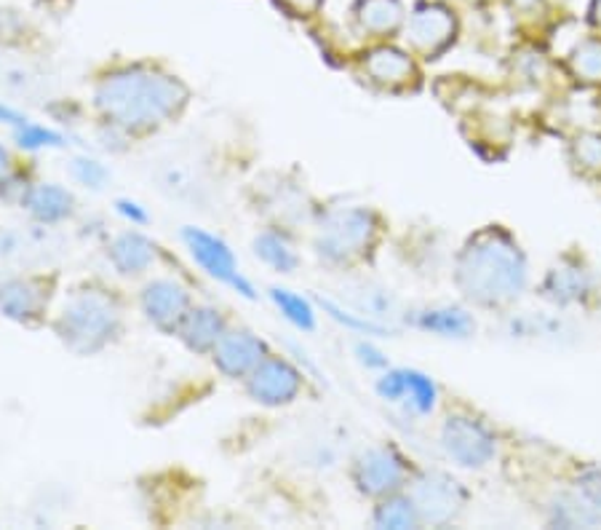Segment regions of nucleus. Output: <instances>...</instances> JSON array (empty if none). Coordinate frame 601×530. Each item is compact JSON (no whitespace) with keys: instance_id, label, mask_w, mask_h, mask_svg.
<instances>
[{"instance_id":"1","label":"nucleus","mask_w":601,"mask_h":530,"mask_svg":"<svg viewBox=\"0 0 601 530\" xmlns=\"http://www.w3.org/2000/svg\"><path fill=\"white\" fill-rule=\"evenodd\" d=\"M95 100L110 124L128 132H148L183 110L188 89L172 75L132 67L102 78Z\"/></svg>"},{"instance_id":"2","label":"nucleus","mask_w":601,"mask_h":530,"mask_svg":"<svg viewBox=\"0 0 601 530\" xmlns=\"http://www.w3.org/2000/svg\"><path fill=\"white\" fill-rule=\"evenodd\" d=\"M454 276L460 293L478 306H508L524 293L527 263L511 233L489 225L465 244Z\"/></svg>"},{"instance_id":"3","label":"nucleus","mask_w":601,"mask_h":530,"mask_svg":"<svg viewBox=\"0 0 601 530\" xmlns=\"http://www.w3.org/2000/svg\"><path fill=\"white\" fill-rule=\"evenodd\" d=\"M121 313L115 300L102 289H80L70 298L57 319V335L75 354H95L118 332Z\"/></svg>"},{"instance_id":"4","label":"nucleus","mask_w":601,"mask_h":530,"mask_svg":"<svg viewBox=\"0 0 601 530\" xmlns=\"http://www.w3.org/2000/svg\"><path fill=\"white\" fill-rule=\"evenodd\" d=\"M375 233V214L366 209H335L326 214L318 229V252L337 263L353 260L372 247Z\"/></svg>"},{"instance_id":"5","label":"nucleus","mask_w":601,"mask_h":530,"mask_svg":"<svg viewBox=\"0 0 601 530\" xmlns=\"http://www.w3.org/2000/svg\"><path fill=\"white\" fill-rule=\"evenodd\" d=\"M412 504L417 509L420 522H430V526H447L460 515L465 504V491L458 480L439 474H423L414 482Z\"/></svg>"},{"instance_id":"6","label":"nucleus","mask_w":601,"mask_h":530,"mask_svg":"<svg viewBox=\"0 0 601 530\" xmlns=\"http://www.w3.org/2000/svg\"><path fill=\"white\" fill-rule=\"evenodd\" d=\"M183 238L188 242L190 255L196 258V263L201 266L209 276L230 284V287L238 289L243 298H249V300L254 298V287L241 276V273H238L236 258H233V252L227 249V244L222 242V238L212 236V233H206L201 229H185Z\"/></svg>"},{"instance_id":"7","label":"nucleus","mask_w":601,"mask_h":530,"mask_svg":"<svg viewBox=\"0 0 601 530\" xmlns=\"http://www.w3.org/2000/svg\"><path fill=\"white\" fill-rule=\"evenodd\" d=\"M454 33H458V20H454V14L447 5L420 3L410 16L406 40H410L412 51L434 60L452 44Z\"/></svg>"},{"instance_id":"8","label":"nucleus","mask_w":601,"mask_h":530,"mask_svg":"<svg viewBox=\"0 0 601 530\" xmlns=\"http://www.w3.org/2000/svg\"><path fill=\"white\" fill-rule=\"evenodd\" d=\"M355 485L361 493L375 498L393 496L406 480V464L393 447H372L355 461Z\"/></svg>"},{"instance_id":"9","label":"nucleus","mask_w":601,"mask_h":530,"mask_svg":"<svg viewBox=\"0 0 601 530\" xmlns=\"http://www.w3.org/2000/svg\"><path fill=\"white\" fill-rule=\"evenodd\" d=\"M443 447L460 466H484L494 456V436L468 416H452L443 423Z\"/></svg>"},{"instance_id":"10","label":"nucleus","mask_w":601,"mask_h":530,"mask_svg":"<svg viewBox=\"0 0 601 530\" xmlns=\"http://www.w3.org/2000/svg\"><path fill=\"white\" fill-rule=\"evenodd\" d=\"M300 392V372L284 359L265 357L249 372V394L262 405H286Z\"/></svg>"},{"instance_id":"11","label":"nucleus","mask_w":601,"mask_h":530,"mask_svg":"<svg viewBox=\"0 0 601 530\" xmlns=\"http://www.w3.org/2000/svg\"><path fill=\"white\" fill-rule=\"evenodd\" d=\"M142 308L155 328L163 332H177L190 311L188 289L172 282V279H155L145 287Z\"/></svg>"},{"instance_id":"12","label":"nucleus","mask_w":601,"mask_h":530,"mask_svg":"<svg viewBox=\"0 0 601 530\" xmlns=\"http://www.w3.org/2000/svg\"><path fill=\"white\" fill-rule=\"evenodd\" d=\"M265 357V343L247 330L225 332L217 346H214V362L230 378L249 375Z\"/></svg>"},{"instance_id":"13","label":"nucleus","mask_w":601,"mask_h":530,"mask_svg":"<svg viewBox=\"0 0 601 530\" xmlns=\"http://www.w3.org/2000/svg\"><path fill=\"white\" fill-rule=\"evenodd\" d=\"M377 392L388 402H406L414 412H430L436 405V386L417 370H390L377 383Z\"/></svg>"},{"instance_id":"14","label":"nucleus","mask_w":601,"mask_h":530,"mask_svg":"<svg viewBox=\"0 0 601 530\" xmlns=\"http://www.w3.org/2000/svg\"><path fill=\"white\" fill-rule=\"evenodd\" d=\"M366 75L375 84L385 86V89H406V86L417 81V67L410 60V54L393 49V46H383L366 54Z\"/></svg>"},{"instance_id":"15","label":"nucleus","mask_w":601,"mask_h":530,"mask_svg":"<svg viewBox=\"0 0 601 530\" xmlns=\"http://www.w3.org/2000/svg\"><path fill=\"white\" fill-rule=\"evenodd\" d=\"M49 295L43 293V284L35 279H16L0 287V311L16 322H33L43 311V303Z\"/></svg>"},{"instance_id":"16","label":"nucleus","mask_w":601,"mask_h":530,"mask_svg":"<svg viewBox=\"0 0 601 530\" xmlns=\"http://www.w3.org/2000/svg\"><path fill=\"white\" fill-rule=\"evenodd\" d=\"M177 332L192 352H212L225 335V324L214 308H190Z\"/></svg>"},{"instance_id":"17","label":"nucleus","mask_w":601,"mask_h":530,"mask_svg":"<svg viewBox=\"0 0 601 530\" xmlns=\"http://www.w3.org/2000/svg\"><path fill=\"white\" fill-rule=\"evenodd\" d=\"M355 22L364 33L385 38L404 25V5H401V0H359Z\"/></svg>"},{"instance_id":"18","label":"nucleus","mask_w":601,"mask_h":530,"mask_svg":"<svg viewBox=\"0 0 601 530\" xmlns=\"http://www.w3.org/2000/svg\"><path fill=\"white\" fill-rule=\"evenodd\" d=\"M110 260L118 268L121 273L132 276V273H142L145 268L155 260V247L150 238H145L142 233H121L118 238L110 247Z\"/></svg>"},{"instance_id":"19","label":"nucleus","mask_w":601,"mask_h":530,"mask_svg":"<svg viewBox=\"0 0 601 530\" xmlns=\"http://www.w3.org/2000/svg\"><path fill=\"white\" fill-rule=\"evenodd\" d=\"M25 207L30 209L33 218L40 220V223H57V220H64L73 212V196L62 185L54 183L35 185L30 194H27Z\"/></svg>"},{"instance_id":"20","label":"nucleus","mask_w":601,"mask_h":530,"mask_svg":"<svg viewBox=\"0 0 601 530\" xmlns=\"http://www.w3.org/2000/svg\"><path fill=\"white\" fill-rule=\"evenodd\" d=\"M567 67L580 84L601 86V35L577 40L567 57Z\"/></svg>"},{"instance_id":"21","label":"nucleus","mask_w":601,"mask_h":530,"mask_svg":"<svg viewBox=\"0 0 601 530\" xmlns=\"http://www.w3.org/2000/svg\"><path fill=\"white\" fill-rule=\"evenodd\" d=\"M588 289V273L580 266H567L562 263L553 268L546 279V293L548 298L559 303H572L580 300Z\"/></svg>"},{"instance_id":"22","label":"nucleus","mask_w":601,"mask_h":530,"mask_svg":"<svg viewBox=\"0 0 601 530\" xmlns=\"http://www.w3.org/2000/svg\"><path fill=\"white\" fill-rule=\"evenodd\" d=\"M417 324L423 330L439 332L447 337H465L474 330V322L460 308H436V311H425L417 317Z\"/></svg>"},{"instance_id":"23","label":"nucleus","mask_w":601,"mask_h":530,"mask_svg":"<svg viewBox=\"0 0 601 530\" xmlns=\"http://www.w3.org/2000/svg\"><path fill=\"white\" fill-rule=\"evenodd\" d=\"M254 252L256 258H262L267 266H273L281 273H291L297 268L295 249H291L289 242H286L284 236H278V233H262V236H256Z\"/></svg>"},{"instance_id":"24","label":"nucleus","mask_w":601,"mask_h":530,"mask_svg":"<svg viewBox=\"0 0 601 530\" xmlns=\"http://www.w3.org/2000/svg\"><path fill=\"white\" fill-rule=\"evenodd\" d=\"M572 164L588 177H601V134L580 132L569 145Z\"/></svg>"},{"instance_id":"25","label":"nucleus","mask_w":601,"mask_h":530,"mask_svg":"<svg viewBox=\"0 0 601 530\" xmlns=\"http://www.w3.org/2000/svg\"><path fill=\"white\" fill-rule=\"evenodd\" d=\"M375 522L380 528H417L420 526V515L414 509L412 498L404 496H385V501L377 506L375 511Z\"/></svg>"},{"instance_id":"26","label":"nucleus","mask_w":601,"mask_h":530,"mask_svg":"<svg viewBox=\"0 0 601 530\" xmlns=\"http://www.w3.org/2000/svg\"><path fill=\"white\" fill-rule=\"evenodd\" d=\"M271 295L291 324H297L300 330L316 328V313H313L311 303H308L305 298H300V295L289 293V289H278V287L271 289Z\"/></svg>"},{"instance_id":"27","label":"nucleus","mask_w":601,"mask_h":530,"mask_svg":"<svg viewBox=\"0 0 601 530\" xmlns=\"http://www.w3.org/2000/svg\"><path fill=\"white\" fill-rule=\"evenodd\" d=\"M16 143H20V148H27V150L60 148L62 137L57 132L43 130V126L25 124V126H20V130H16Z\"/></svg>"},{"instance_id":"28","label":"nucleus","mask_w":601,"mask_h":530,"mask_svg":"<svg viewBox=\"0 0 601 530\" xmlns=\"http://www.w3.org/2000/svg\"><path fill=\"white\" fill-rule=\"evenodd\" d=\"M73 174L80 180V183L86 185V188H102V183L108 180V172H104V167L97 164V161H89V159L75 161Z\"/></svg>"},{"instance_id":"29","label":"nucleus","mask_w":601,"mask_h":530,"mask_svg":"<svg viewBox=\"0 0 601 530\" xmlns=\"http://www.w3.org/2000/svg\"><path fill=\"white\" fill-rule=\"evenodd\" d=\"M580 491L586 493V498L591 501V504H597L601 509V471H586V474L580 477Z\"/></svg>"},{"instance_id":"30","label":"nucleus","mask_w":601,"mask_h":530,"mask_svg":"<svg viewBox=\"0 0 601 530\" xmlns=\"http://www.w3.org/2000/svg\"><path fill=\"white\" fill-rule=\"evenodd\" d=\"M118 212L124 214V218L132 220V223H148V212H145V209H139V204H134L128 199L118 201Z\"/></svg>"},{"instance_id":"31","label":"nucleus","mask_w":601,"mask_h":530,"mask_svg":"<svg viewBox=\"0 0 601 530\" xmlns=\"http://www.w3.org/2000/svg\"><path fill=\"white\" fill-rule=\"evenodd\" d=\"M286 9L295 11L297 16H308V14H316L318 5L324 3V0H284Z\"/></svg>"},{"instance_id":"32","label":"nucleus","mask_w":601,"mask_h":530,"mask_svg":"<svg viewBox=\"0 0 601 530\" xmlns=\"http://www.w3.org/2000/svg\"><path fill=\"white\" fill-rule=\"evenodd\" d=\"M0 119H3L5 124H14L16 130L27 124V119H22V115L14 113V110H11V108H3V104H0Z\"/></svg>"},{"instance_id":"33","label":"nucleus","mask_w":601,"mask_h":530,"mask_svg":"<svg viewBox=\"0 0 601 530\" xmlns=\"http://www.w3.org/2000/svg\"><path fill=\"white\" fill-rule=\"evenodd\" d=\"M588 20H591V25L601 33V0H593L591 11H588Z\"/></svg>"},{"instance_id":"34","label":"nucleus","mask_w":601,"mask_h":530,"mask_svg":"<svg viewBox=\"0 0 601 530\" xmlns=\"http://www.w3.org/2000/svg\"><path fill=\"white\" fill-rule=\"evenodd\" d=\"M505 3L516 11H533L540 0H505Z\"/></svg>"},{"instance_id":"35","label":"nucleus","mask_w":601,"mask_h":530,"mask_svg":"<svg viewBox=\"0 0 601 530\" xmlns=\"http://www.w3.org/2000/svg\"><path fill=\"white\" fill-rule=\"evenodd\" d=\"M5 172H9V156H5V150L0 148V180L5 177Z\"/></svg>"}]
</instances>
